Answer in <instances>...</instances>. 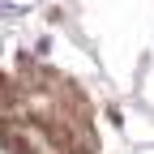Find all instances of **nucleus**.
I'll use <instances>...</instances> for the list:
<instances>
[{"instance_id":"nucleus-1","label":"nucleus","mask_w":154,"mask_h":154,"mask_svg":"<svg viewBox=\"0 0 154 154\" xmlns=\"http://www.w3.org/2000/svg\"><path fill=\"white\" fill-rule=\"evenodd\" d=\"M26 5H0V22H13V17H22Z\"/></svg>"}]
</instances>
